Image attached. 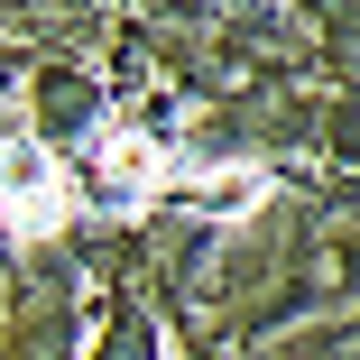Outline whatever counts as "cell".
<instances>
[{
  "instance_id": "obj_2",
  "label": "cell",
  "mask_w": 360,
  "mask_h": 360,
  "mask_svg": "<svg viewBox=\"0 0 360 360\" xmlns=\"http://www.w3.org/2000/svg\"><path fill=\"white\" fill-rule=\"evenodd\" d=\"M93 176H102V203H111V212H148V203L176 185V158H167L158 129L111 120V129H93Z\"/></svg>"
},
{
  "instance_id": "obj_1",
  "label": "cell",
  "mask_w": 360,
  "mask_h": 360,
  "mask_svg": "<svg viewBox=\"0 0 360 360\" xmlns=\"http://www.w3.org/2000/svg\"><path fill=\"white\" fill-rule=\"evenodd\" d=\"M0 222H10V240H46L75 222V176L56 148H37V139L0 148Z\"/></svg>"
},
{
  "instance_id": "obj_3",
  "label": "cell",
  "mask_w": 360,
  "mask_h": 360,
  "mask_svg": "<svg viewBox=\"0 0 360 360\" xmlns=\"http://www.w3.org/2000/svg\"><path fill=\"white\" fill-rule=\"evenodd\" d=\"M259 194H268V176H250V167H222V176H203V185H194L203 212H240V203H259Z\"/></svg>"
}]
</instances>
